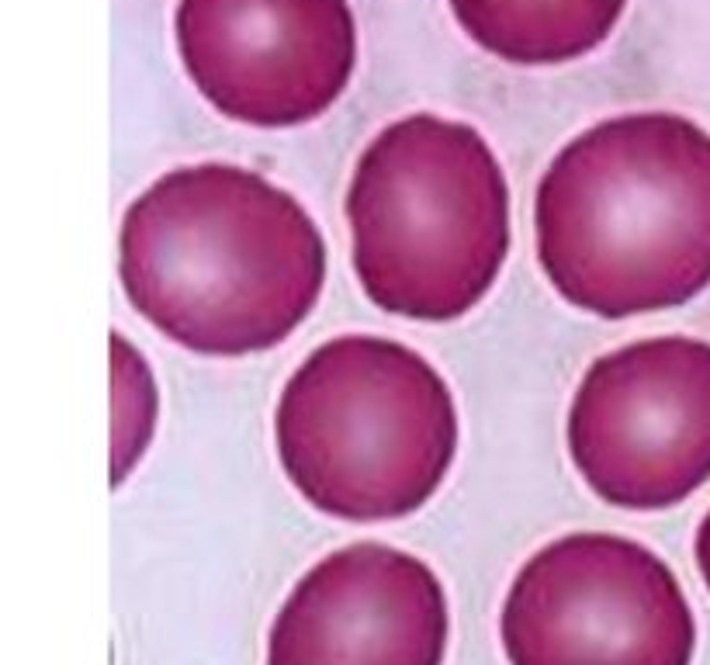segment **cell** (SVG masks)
<instances>
[{
	"label": "cell",
	"mask_w": 710,
	"mask_h": 665,
	"mask_svg": "<svg viewBox=\"0 0 710 665\" xmlns=\"http://www.w3.org/2000/svg\"><path fill=\"white\" fill-rule=\"evenodd\" d=\"M118 277L136 313L201 357L284 344L326 285V243L295 194L247 167H177L128 204Z\"/></svg>",
	"instance_id": "obj_1"
},
{
	"label": "cell",
	"mask_w": 710,
	"mask_h": 665,
	"mask_svg": "<svg viewBox=\"0 0 710 665\" xmlns=\"http://www.w3.org/2000/svg\"><path fill=\"white\" fill-rule=\"evenodd\" d=\"M344 209L354 274L391 316L461 319L503 274L510 184L485 136L464 122H391L361 152Z\"/></svg>",
	"instance_id": "obj_3"
},
{
	"label": "cell",
	"mask_w": 710,
	"mask_h": 665,
	"mask_svg": "<svg viewBox=\"0 0 710 665\" xmlns=\"http://www.w3.org/2000/svg\"><path fill=\"white\" fill-rule=\"evenodd\" d=\"M284 478L320 514L388 524L427 506L458 454V405L443 374L399 340L315 347L274 409Z\"/></svg>",
	"instance_id": "obj_4"
},
{
	"label": "cell",
	"mask_w": 710,
	"mask_h": 665,
	"mask_svg": "<svg viewBox=\"0 0 710 665\" xmlns=\"http://www.w3.org/2000/svg\"><path fill=\"white\" fill-rule=\"evenodd\" d=\"M485 53L516 66H558L589 56L617 29L627 0H447Z\"/></svg>",
	"instance_id": "obj_9"
},
{
	"label": "cell",
	"mask_w": 710,
	"mask_h": 665,
	"mask_svg": "<svg viewBox=\"0 0 710 665\" xmlns=\"http://www.w3.org/2000/svg\"><path fill=\"white\" fill-rule=\"evenodd\" d=\"M499 645L510 665H693L697 618L662 555L635 537L578 530L516 569Z\"/></svg>",
	"instance_id": "obj_5"
},
{
	"label": "cell",
	"mask_w": 710,
	"mask_h": 665,
	"mask_svg": "<svg viewBox=\"0 0 710 665\" xmlns=\"http://www.w3.org/2000/svg\"><path fill=\"white\" fill-rule=\"evenodd\" d=\"M537 264L599 319L676 309L710 288V133L672 112L575 136L534 194Z\"/></svg>",
	"instance_id": "obj_2"
},
{
	"label": "cell",
	"mask_w": 710,
	"mask_h": 665,
	"mask_svg": "<svg viewBox=\"0 0 710 665\" xmlns=\"http://www.w3.org/2000/svg\"><path fill=\"white\" fill-rule=\"evenodd\" d=\"M568 457L617 509H669L710 482V344L651 337L596 357L568 405Z\"/></svg>",
	"instance_id": "obj_6"
},
{
	"label": "cell",
	"mask_w": 710,
	"mask_h": 665,
	"mask_svg": "<svg viewBox=\"0 0 710 665\" xmlns=\"http://www.w3.org/2000/svg\"><path fill=\"white\" fill-rule=\"evenodd\" d=\"M451 606L440 576L403 548H336L292 585L264 665H443Z\"/></svg>",
	"instance_id": "obj_8"
},
{
	"label": "cell",
	"mask_w": 710,
	"mask_h": 665,
	"mask_svg": "<svg viewBox=\"0 0 710 665\" xmlns=\"http://www.w3.org/2000/svg\"><path fill=\"white\" fill-rule=\"evenodd\" d=\"M156 420H160V389L146 357L122 332H112V485L139 468L146 457Z\"/></svg>",
	"instance_id": "obj_10"
},
{
	"label": "cell",
	"mask_w": 710,
	"mask_h": 665,
	"mask_svg": "<svg viewBox=\"0 0 710 665\" xmlns=\"http://www.w3.org/2000/svg\"><path fill=\"white\" fill-rule=\"evenodd\" d=\"M693 558H697V572L707 585V593H710V509H707V517L700 520L697 527V537H693Z\"/></svg>",
	"instance_id": "obj_11"
},
{
	"label": "cell",
	"mask_w": 710,
	"mask_h": 665,
	"mask_svg": "<svg viewBox=\"0 0 710 665\" xmlns=\"http://www.w3.org/2000/svg\"><path fill=\"white\" fill-rule=\"evenodd\" d=\"M174 32L198 94L257 129L326 115L357 63L347 0H177Z\"/></svg>",
	"instance_id": "obj_7"
}]
</instances>
